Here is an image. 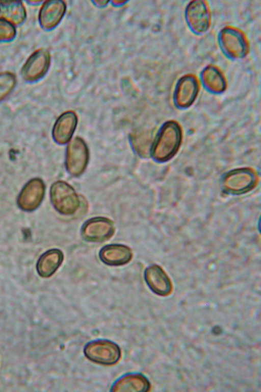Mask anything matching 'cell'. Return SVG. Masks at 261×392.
Returning <instances> with one entry per match:
<instances>
[{"label": "cell", "instance_id": "30bf717a", "mask_svg": "<svg viewBox=\"0 0 261 392\" xmlns=\"http://www.w3.org/2000/svg\"><path fill=\"white\" fill-rule=\"evenodd\" d=\"M199 91V83L195 76L185 75L177 81L174 90V101L179 107L191 106L195 100Z\"/></svg>", "mask_w": 261, "mask_h": 392}, {"label": "cell", "instance_id": "8fae6325", "mask_svg": "<svg viewBox=\"0 0 261 392\" xmlns=\"http://www.w3.org/2000/svg\"><path fill=\"white\" fill-rule=\"evenodd\" d=\"M254 173L248 169H236L228 174L224 178L225 188L230 192L242 193L252 188L255 183Z\"/></svg>", "mask_w": 261, "mask_h": 392}, {"label": "cell", "instance_id": "ba28073f", "mask_svg": "<svg viewBox=\"0 0 261 392\" xmlns=\"http://www.w3.org/2000/svg\"><path fill=\"white\" fill-rule=\"evenodd\" d=\"M88 160V152L86 144L81 138H75L67 149L66 166L68 172L74 176L81 174L86 167Z\"/></svg>", "mask_w": 261, "mask_h": 392}, {"label": "cell", "instance_id": "d6986e66", "mask_svg": "<svg viewBox=\"0 0 261 392\" xmlns=\"http://www.w3.org/2000/svg\"><path fill=\"white\" fill-rule=\"evenodd\" d=\"M0 14L13 25L21 24L26 17L25 7L19 1L0 2Z\"/></svg>", "mask_w": 261, "mask_h": 392}, {"label": "cell", "instance_id": "44dd1931", "mask_svg": "<svg viewBox=\"0 0 261 392\" xmlns=\"http://www.w3.org/2000/svg\"><path fill=\"white\" fill-rule=\"evenodd\" d=\"M16 34V31L14 25L4 18H0V42L13 40Z\"/></svg>", "mask_w": 261, "mask_h": 392}, {"label": "cell", "instance_id": "7c38bea8", "mask_svg": "<svg viewBox=\"0 0 261 392\" xmlns=\"http://www.w3.org/2000/svg\"><path fill=\"white\" fill-rule=\"evenodd\" d=\"M144 278L148 287L156 295L165 296L171 292V281L160 266L153 265L147 267L145 271Z\"/></svg>", "mask_w": 261, "mask_h": 392}, {"label": "cell", "instance_id": "8992f818", "mask_svg": "<svg viewBox=\"0 0 261 392\" xmlns=\"http://www.w3.org/2000/svg\"><path fill=\"white\" fill-rule=\"evenodd\" d=\"M50 64V55L44 49L34 52L22 67L23 79L28 82H34L42 78L48 70Z\"/></svg>", "mask_w": 261, "mask_h": 392}, {"label": "cell", "instance_id": "277c9868", "mask_svg": "<svg viewBox=\"0 0 261 392\" xmlns=\"http://www.w3.org/2000/svg\"><path fill=\"white\" fill-rule=\"evenodd\" d=\"M50 199L54 207L63 214H72L79 207L80 201L75 191L64 182L58 181L53 184Z\"/></svg>", "mask_w": 261, "mask_h": 392}, {"label": "cell", "instance_id": "9c48e42d", "mask_svg": "<svg viewBox=\"0 0 261 392\" xmlns=\"http://www.w3.org/2000/svg\"><path fill=\"white\" fill-rule=\"evenodd\" d=\"M45 186L39 178H33L28 182L22 189L18 205L24 210H33L41 203L44 194Z\"/></svg>", "mask_w": 261, "mask_h": 392}, {"label": "cell", "instance_id": "ffe728a7", "mask_svg": "<svg viewBox=\"0 0 261 392\" xmlns=\"http://www.w3.org/2000/svg\"><path fill=\"white\" fill-rule=\"evenodd\" d=\"M14 75L9 72L0 73V102L12 91L16 85Z\"/></svg>", "mask_w": 261, "mask_h": 392}, {"label": "cell", "instance_id": "5b68a950", "mask_svg": "<svg viewBox=\"0 0 261 392\" xmlns=\"http://www.w3.org/2000/svg\"><path fill=\"white\" fill-rule=\"evenodd\" d=\"M187 23L196 34L205 33L210 24V14L206 4L202 1H194L188 4L185 11Z\"/></svg>", "mask_w": 261, "mask_h": 392}, {"label": "cell", "instance_id": "3957f363", "mask_svg": "<svg viewBox=\"0 0 261 392\" xmlns=\"http://www.w3.org/2000/svg\"><path fill=\"white\" fill-rule=\"evenodd\" d=\"M219 42L223 53L229 58L241 59L248 52V44L243 33L236 28L225 27L219 35Z\"/></svg>", "mask_w": 261, "mask_h": 392}, {"label": "cell", "instance_id": "7a4b0ae2", "mask_svg": "<svg viewBox=\"0 0 261 392\" xmlns=\"http://www.w3.org/2000/svg\"><path fill=\"white\" fill-rule=\"evenodd\" d=\"M84 354L93 362L112 365L120 360L121 350L118 345L111 340L98 339L87 342L84 348Z\"/></svg>", "mask_w": 261, "mask_h": 392}, {"label": "cell", "instance_id": "9a60e30c", "mask_svg": "<svg viewBox=\"0 0 261 392\" xmlns=\"http://www.w3.org/2000/svg\"><path fill=\"white\" fill-rule=\"evenodd\" d=\"M99 257L105 263L118 266L128 263L132 259V253L130 249L124 245L109 244L101 249Z\"/></svg>", "mask_w": 261, "mask_h": 392}, {"label": "cell", "instance_id": "5bb4252c", "mask_svg": "<svg viewBox=\"0 0 261 392\" xmlns=\"http://www.w3.org/2000/svg\"><path fill=\"white\" fill-rule=\"evenodd\" d=\"M65 9V5L62 1L46 2L41 7L39 14V21L42 28L49 30L55 27L62 18Z\"/></svg>", "mask_w": 261, "mask_h": 392}, {"label": "cell", "instance_id": "2e32d148", "mask_svg": "<svg viewBox=\"0 0 261 392\" xmlns=\"http://www.w3.org/2000/svg\"><path fill=\"white\" fill-rule=\"evenodd\" d=\"M76 117L73 112L62 114L57 120L53 129L54 140L59 144H64L71 138L75 128Z\"/></svg>", "mask_w": 261, "mask_h": 392}, {"label": "cell", "instance_id": "4fadbf2b", "mask_svg": "<svg viewBox=\"0 0 261 392\" xmlns=\"http://www.w3.org/2000/svg\"><path fill=\"white\" fill-rule=\"evenodd\" d=\"M150 387L148 379L139 373H126L118 378L113 384L111 391H138L149 390Z\"/></svg>", "mask_w": 261, "mask_h": 392}, {"label": "cell", "instance_id": "52a82bcc", "mask_svg": "<svg viewBox=\"0 0 261 392\" xmlns=\"http://www.w3.org/2000/svg\"><path fill=\"white\" fill-rule=\"evenodd\" d=\"M114 233L113 222L104 217L90 219L84 223L82 228L83 237L89 241H103L111 237Z\"/></svg>", "mask_w": 261, "mask_h": 392}, {"label": "cell", "instance_id": "6da1fadb", "mask_svg": "<svg viewBox=\"0 0 261 392\" xmlns=\"http://www.w3.org/2000/svg\"><path fill=\"white\" fill-rule=\"evenodd\" d=\"M181 139V130L174 121L166 123L162 128L152 149V156L159 161L171 158L177 151Z\"/></svg>", "mask_w": 261, "mask_h": 392}, {"label": "cell", "instance_id": "ac0fdd59", "mask_svg": "<svg viewBox=\"0 0 261 392\" xmlns=\"http://www.w3.org/2000/svg\"><path fill=\"white\" fill-rule=\"evenodd\" d=\"M202 84L208 90L221 93L225 90L226 81L221 71L213 66L205 67L201 73Z\"/></svg>", "mask_w": 261, "mask_h": 392}, {"label": "cell", "instance_id": "e0dca14e", "mask_svg": "<svg viewBox=\"0 0 261 392\" xmlns=\"http://www.w3.org/2000/svg\"><path fill=\"white\" fill-rule=\"evenodd\" d=\"M63 260L62 252L58 249L50 250L40 258L37 266L39 274L43 277L51 276L57 271Z\"/></svg>", "mask_w": 261, "mask_h": 392}]
</instances>
